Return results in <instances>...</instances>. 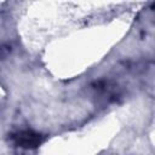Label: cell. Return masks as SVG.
Returning a JSON list of instances; mask_svg holds the SVG:
<instances>
[{
    "instance_id": "obj_1",
    "label": "cell",
    "mask_w": 155,
    "mask_h": 155,
    "mask_svg": "<svg viewBox=\"0 0 155 155\" xmlns=\"http://www.w3.org/2000/svg\"><path fill=\"white\" fill-rule=\"evenodd\" d=\"M11 139L15 143V145L24 149L38 148L44 142V137L40 133L34 132L31 130H22V131L15 132L12 133Z\"/></svg>"
}]
</instances>
